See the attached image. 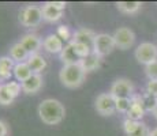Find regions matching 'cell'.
Listing matches in <instances>:
<instances>
[{
    "instance_id": "1",
    "label": "cell",
    "mask_w": 157,
    "mask_h": 136,
    "mask_svg": "<svg viewBox=\"0 0 157 136\" xmlns=\"http://www.w3.org/2000/svg\"><path fill=\"white\" fill-rule=\"evenodd\" d=\"M38 116L47 125H57L66 116V108L59 99L47 98L38 105Z\"/></svg>"
},
{
    "instance_id": "2",
    "label": "cell",
    "mask_w": 157,
    "mask_h": 136,
    "mask_svg": "<svg viewBox=\"0 0 157 136\" xmlns=\"http://www.w3.org/2000/svg\"><path fill=\"white\" fill-rule=\"evenodd\" d=\"M86 72L82 69L79 63L70 65H63L59 72V79L67 89H77L85 82Z\"/></svg>"
},
{
    "instance_id": "3",
    "label": "cell",
    "mask_w": 157,
    "mask_h": 136,
    "mask_svg": "<svg viewBox=\"0 0 157 136\" xmlns=\"http://www.w3.org/2000/svg\"><path fill=\"white\" fill-rule=\"evenodd\" d=\"M43 20V10L38 6H26L19 11V22L25 27H36Z\"/></svg>"
},
{
    "instance_id": "4",
    "label": "cell",
    "mask_w": 157,
    "mask_h": 136,
    "mask_svg": "<svg viewBox=\"0 0 157 136\" xmlns=\"http://www.w3.org/2000/svg\"><path fill=\"white\" fill-rule=\"evenodd\" d=\"M115 48H116V45H115L113 35L107 34V33H100V34L96 35L94 45H93V52L97 56H100L101 59L108 56L109 53H112Z\"/></svg>"
},
{
    "instance_id": "5",
    "label": "cell",
    "mask_w": 157,
    "mask_h": 136,
    "mask_svg": "<svg viewBox=\"0 0 157 136\" xmlns=\"http://www.w3.org/2000/svg\"><path fill=\"white\" fill-rule=\"evenodd\" d=\"M134 84L127 78H119L112 83L109 89V94L113 98H132L134 93Z\"/></svg>"
},
{
    "instance_id": "6",
    "label": "cell",
    "mask_w": 157,
    "mask_h": 136,
    "mask_svg": "<svg viewBox=\"0 0 157 136\" xmlns=\"http://www.w3.org/2000/svg\"><path fill=\"white\" fill-rule=\"evenodd\" d=\"M134 56L140 64L147 65L157 60V46L153 42H142L137 46Z\"/></svg>"
},
{
    "instance_id": "7",
    "label": "cell",
    "mask_w": 157,
    "mask_h": 136,
    "mask_svg": "<svg viewBox=\"0 0 157 136\" xmlns=\"http://www.w3.org/2000/svg\"><path fill=\"white\" fill-rule=\"evenodd\" d=\"M94 108L101 116H112L116 112V99L109 93H101L96 98Z\"/></svg>"
},
{
    "instance_id": "8",
    "label": "cell",
    "mask_w": 157,
    "mask_h": 136,
    "mask_svg": "<svg viewBox=\"0 0 157 136\" xmlns=\"http://www.w3.org/2000/svg\"><path fill=\"white\" fill-rule=\"evenodd\" d=\"M113 40L116 48L122 50L130 49L135 42V34L130 27H119L116 31L113 33Z\"/></svg>"
},
{
    "instance_id": "9",
    "label": "cell",
    "mask_w": 157,
    "mask_h": 136,
    "mask_svg": "<svg viewBox=\"0 0 157 136\" xmlns=\"http://www.w3.org/2000/svg\"><path fill=\"white\" fill-rule=\"evenodd\" d=\"M145 112H146V108H145L144 104V98L142 95L140 94H134L131 98V105H130L128 112L126 113V119L134 120V121H141L142 117L145 116Z\"/></svg>"
},
{
    "instance_id": "10",
    "label": "cell",
    "mask_w": 157,
    "mask_h": 136,
    "mask_svg": "<svg viewBox=\"0 0 157 136\" xmlns=\"http://www.w3.org/2000/svg\"><path fill=\"white\" fill-rule=\"evenodd\" d=\"M96 33L90 29L82 27V29H78L72 33V42H78V44H83L86 46H89L90 49H93V45H94V38H96Z\"/></svg>"
},
{
    "instance_id": "11",
    "label": "cell",
    "mask_w": 157,
    "mask_h": 136,
    "mask_svg": "<svg viewBox=\"0 0 157 136\" xmlns=\"http://www.w3.org/2000/svg\"><path fill=\"white\" fill-rule=\"evenodd\" d=\"M21 44L22 46L28 50L29 54H36L38 53V50L43 48V40L38 37L37 34H25L22 38H21Z\"/></svg>"
},
{
    "instance_id": "12",
    "label": "cell",
    "mask_w": 157,
    "mask_h": 136,
    "mask_svg": "<svg viewBox=\"0 0 157 136\" xmlns=\"http://www.w3.org/2000/svg\"><path fill=\"white\" fill-rule=\"evenodd\" d=\"M41 10H43V19L45 20V22H49V23L57 22L59 19H62L63 13H64L63 10L57 8L52 2L44 3V6L41 7Z\"/></svg>"
},
{
    "instance_id": "13",
    "label": "cell",
    "mask_w": 157,
    "mask_h": 136,
    "mask_svg": "<svg viewBox=\"0 0 157 136\" xmlns=\"http://www.w3.org/2000/svg\"><path fill=\"white\" fill-rule=\"evenodd\" d=\"M43 48L48 53H59L64 48V41L57 34H49L43 40Z\"/></svg>"
},
{
    "instance_id": "14",
    "label": "cell",
    "mask_w": 157,
    "mask_h": 136,
    "mask_svg": "<svg viewBox=\"0 0 157 136\" xmlns=\"http://www.w3.org/2000/svg\"><path fill=\"white\" fill-rule=\"evenodd\" d=\"M21 84H22V91L25 94H36L43 87V76L40 74H33Z\"/></svg>"
},
{
    "instance_id": "15",
    "label": "cell",
    "mask_w": 157,
    "mask_h": 136,
    "mask_svg": "<svg viewBox=\"0 0 157 136\" xmlns=\"http://www.w3.org/2000/svg\"><path fill=\"white\" fill-rule=\"evenodd\" d=\"M15 61L10 56L0 57V82L8 80L14 75Z\"/></svg>"
},
{
    "instance_id": "16",
    "label": "cell",
    "mask_w": 157,
    "mask_h": 136,
    "mask_svg": "<svg viewBox=\"0 0 157 136\" xmlns=\"http://www.w3.org/2000/svg\"><path fill=\"white\" fill-rule=\"evenodd\" d=\"M59 56H60V60H62V63L64 65L77 64V63H79V57H78L77 53H75L71 42H68V44L64 45V48H63V50L60 52Z\"/></svg>"
},
{
    "instance_id": "17",
    "label": "cell",
    "mask_w": 157,
    "mask_h": 136,
    "mask_svg": "<svg viewBox=\"0 0 157 136\" xmlns=\"http://www.w3.org/2000/svg\"><path fill=\"white\" fill-rule=\"evenodd\" d=\"M101 64V57L97 56L94 52L90 53L87 57H85V59H81L79 60V65L82 67V69L86 72H92L94 71V69H97L98 67H100Z\"/></svg>"
},
{
    "instance_id": "18",
    "label": "cell",
    "mask_w": 157,
    "mask_h": 136,
    "mask_svg": "<svg viewBox=\"0 0 157 136\" xmlns=\"http://www.w3.org/2000/svg\"><path fill=\"white\" fill-rule=\"evenodd\" d=\"M26 63H28V65L30 67L33 74H41L45 69V67H47V61H45V59L40 53L30 54Z\"/></svg>"
},
{
    "instance_id": "19",
    "label": "cell",
    "mask_w": 157,
    "mask_h": 136,
    "mask_svg": "<svg viewBox=\"0 0 157 136\" xmlns=\"http://www.w3.org/2000/svg\"><path fill=\"white\" fill-rule=\"evenodd\" d=\"M29 56H30V54L28 53V50L22 46V44H21V42L14 44L13 46H11V49H10V57L14 60L15 63H25V61H28Z\"/></svg>"
},
{
    "instance_id": "20",
    "label": "cell",
    "mask_w": 157,
    "mask_h": 136,
    "mask_svg": "<svg viewBox=\"0 0 157 136\" xmlns=\"http://www.w3.org/2000/svg\"><path fill=\"white\" fill-rule=\"evenodd\" d=\"M33 75L32 69L28 65V63H15V67H14V76L17 82H25L28 78H30Z\"/></svg>"
},
{
    "instance_id": "21",
    "label": "cell",
    "mask_w": 157,
    "mask_h": 136,
    "mask_svg": "<svg viewBox=\"0 0 157 136\" xmlns=\"http://www.w3.org/2000/svg\"><path fill=\"white\" fill-rule=\"evenodd\" d=\"M116 8L123 14H135L141 10L142 7V3L141 2H117L116 4Z\"/></svg>"
},
{
    "instance_id": "22",
    "label": "cell",
    "mask_w": 157,
    "mask_h": 136,
    "mask_svg": "<svg viewBox=\"0 0 157 136\" xmlns=\"http://www.w3.org/2000/svg\"><path fill=\"white\" fill-rule=\"evenodd\" d=\"M71 42V45H72V48H74V50H75V53H77V56L79 57V60L81 59H85V57H87L90 53H93V49H90L89 46H86V45H83V44H78V42Z\"/></svg>"
},
{
    "instance_id": "23",
    "label": "cell",
    "mask_w": 157,
    "mask_h": 136,
    "mask_svg": "<svg viewBox=\"0 0 157 136\" xmlns=\"http://www.w3.org/2000/svg\"><path fill=\"white\" fill-rule=\"evenodd\" d=\"M14 97L8 93L7 87H6V84H0V105H3V106H8V105H11L14 102Z\"/></svg>"
},
{
    "instance_id": "24",
    "label": "cell",
    "mask_w": 157,
    "mask_h": 136,
    "mask_svg": "<svg viewBox=\"0 0 157 136\" xmlns=\"http://www.w3.org/2000/svg\"><path fill=\"white\" fill-rule=\"evenodd\" d=\"M4 84H6V87H7L8 93H10L14 98H17V97L21 94V91H22V84H21L19 82L10 80V82H6Z\"/></svg>"
},
{
    "instance_id": "25",
    "label": "cell",
    "mask_w": 157,
    "mask_h": 136,
    "mask_svg": "<svg viewBox=\"0 0 157 136\" xmlns=\"http://www.w3.org/2000/svg\"><path fill=\"white\" fill-rule=\"evenodd\" d=\"M56 34L59 35L63 41H68V42H70L72 40V33H71L70 27L66 26V25H60L59 27H57Z\"/></svg>"
},
{
    "instance_id": "26",
    "label": "cell",
    "mask_w": 157,
    "mask_h": 136,
    "mask_svg": "<svg viewBox=\"0 0 157 136\" xmlns=\"http://www.w3.org/2000/svg\"><path fill=\"white\" fill-rule=\"evenodd\" d=\"M130 105H131V98H117L116 99V112H119V113H127L130 109Z\"/></svg>"
},
{
    "instance_id": "27",
    "label": "cell",
    "mask_w": 157,
    "mask_h": 136,
    "mask_svg": "<svg viewBox=\"0 0 157 136\" xmlns=\"http://www.w3.org/2000/svg\"><path fill=\"white\" fill-rule=\"evenodd\" d=\"M149 134H150V131H149V128H147V125L144 121H140L137 125V128H135L128 136H149Z\"/></svg>"
},
{
    "instance_id": "28",
    "label": "cell",
    "mask_w": 157,
    "mask_h": 136,
    "mask_svg": "<svg viewBox=\"0 0 157 136\" xmlns=\"http://www.w3.org/2000/svg\"><path fill=\"white\" fill-rule=\"evenodd\" d=\"M145 74L149 78V80H157V60L145 65Z\"/></svg>"
},
{
    "instance_id": "29",
    "label": "cell",
    "mask_w": 157,
    "mask_h": 136,
    "mask_svg": "<svg viewBox=\"0 0 157 136\" xmlns=\"http://www.w3.org/2000/svg\"><path fill=\"white\" fill-rule=\"evenodd\" d=\"M138 123L140 121H134V120H130V119H126L124 121H123V131H124L126 135H130L132 131H134L135 128H137Z\"/></svg>"
},
{
    "instance_id": "30",
    "label": "cell",
    "mask_w": 157,
    "mask_h": 136,
    "mask_svg": "<svg viewBox=\"0 0 157 136\" xmlns=\"http://www.w3.org/2000/svg\"><path fill=\"white\" fill-rule=\"evenodd\" d=\"M146 94L152 97L157 95V80H149L146 83Z\"/></svg>"
},
{
    "instance_id": "31",
    "label": "cell",
    "mask_w": 157,
    "mask_h": 136,
    "mask_svg": "<svg viewBox=\"0 0 157 136\" xmlns=\"http://www.w3.org/2000/svg\"><path fill=\"white\" fill-rule=\"evenodd\" d=\"M7 134H8L7 125H6V123H3L0 120V136H7Z\"/></svg>"
},
{
    "instance_id": "32",
    "label": "cell",
    "mask_w": 157,
    "mask_h": 136,
    "mask_svg": "<svg viewBox=\"0 0 157 136\" xmlns=\"http://www.w3.org/2000/svg\"><path fill=\"white\" fill-rule=\"evenodd\" d=\"M150 112H152V114H153V116H155V119L157 120V104L155 105V106H153V109H152V110H150Z\"/></svg>"
},
{
    "instance_id": "33",
    "label": "cell",
    "mask_w": 157,
    "mask_h": 136,
    "mask_svg": "<svg viewBox=\"0 0 157 136\" xmlns=\"http://www.w3.org/2000/svg\"><path fill=\"white\" fill-rule=\"evenodd\" d=\"M149 136H157V128L152 129V131H150V134H149Z\"/></svg>"
},
{
    "instance_id": "34",
    "label": "cell",
    "mask_w": 157,
    "mask_h": 136,
    "mask_svg": "<svg viewBox=\"0 0 157 136\" xmlns=\"http://www.w3.org/2000/svg\"><path fill=\"white\" fill-rule=\"evenodd\" d=\"M155 98H156V102H157V95H156V97H155Z\"/></svg>"
}]
</instances>
